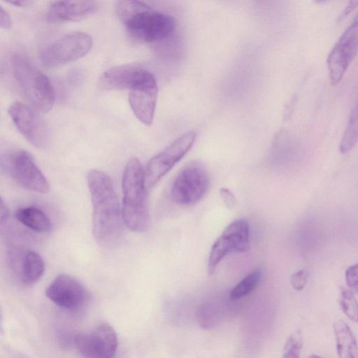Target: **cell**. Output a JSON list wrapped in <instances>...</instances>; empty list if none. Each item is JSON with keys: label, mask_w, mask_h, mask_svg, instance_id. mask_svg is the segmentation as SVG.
Masks as SVG:
<instances>
[{"label": "cell", "mask_w": 358, "mask_h": 358, "mask_svg": "<svg viewBox=\"0 0 358 358\" xmlns=\"http://www.w3.org/2000/svg\"><path fill=\"white\" fill-rule=\"evenodd\" d=\"M92 206V231L96 241L107 245L120 236L124 223L122 207L110 177L99 170L87 174Z\"/></svg>", "instance_id": "6da1fadb"}, {"label": "cell", "mask_w": 358, "mask_h": 358, "mask_svg": "<svg viewBox=\"0 0 358 358\" xmlns=\"http://www.w3.org/2000/svg\"><path fill=\"white\" fill-rule=\"evenodd\" d=\"M117 15L136 38L149 43L169 39L176 29V19L153 10L139 0H119Z\"/></svg>", "instance_id": "7a4b0ae2"}, {"label": "cell", "mask_w": 358, "mask_h": 358, "mask_svg": "<svg viewBox=\"0 0 358 358\" xmlns=\"http://www.w3.org/2000/svg\"><path fill=\"white\" fill-rule=\"evenodd\" d=\"M145 174L139 160L127 162L122 176V211L124 224L131 231L143 232L150 224L149 205Z\"/></svg>", "instance_id": "3957f363"}, {"label": "cell", "mask_w": 358, "mask_h": 358, "mask_svg": "<svg viewBox=\"0 0 358 358\" xmlns=\"http://www.w3.org/2000/svg\"><path fill=\"white\" fill-rule=\"evenodd\" d=\"M11 66L13 76L30 104L38 111H50L55 96L54 87L47 76L21 54L12 56Z\"/></svg>", "instance_id": "277c9868"}, {"label": "cell", "mask_w": 358, "mask_h": 358, "mask_svg": "<svg viewBox=\"0 0 358 358\" xmlns=\"http://www.w3.org/2000/svg\"><path fill=\"white\" fill-rule=\"evenodd\" d=\"M92 46V38L87 34L71 33L44 47L39 54V59L44 66L52 68L83 57Z\"/></svg>", "instance_id": "5b68a950"}, {"label": "cell", "mask_w": 358, "mask_h": 358, "mask_svg": "<svg viewBox=\"0 0 358 358\" xmlns=\"http://www.w3.org/2000/svg\"><path fill=\"white\" fill-rule=\"evenodd\" d=\"M358 52V13L331 50L327 64L332 85L343 78Z\"/></svg>", "instance_id": "8992f818"}, {"label": "cell", "mask_w": 358, "mask_h": 358, "mask_svg": "<svg viewBox=\"0 0 358 358\" xmlns=\"http://www.w3.org/2000/svg\"><path fill=\"white\" fill-rule=\"evenodd\" d=\"M196 136L194 131L184 134L148 162L144 170L147 188L154 186L185 155L194 144Z\"/></svg>", "instance_id": "52a82bcc"}, {"label": "cell", "mask_w": 358, "mask_h": 358, "mask_svg": "<svg viewBox=\"0 0 358 358\" xmlns=\"http://www.w3.org/2000/svg\"><path fill=\"white\" fill-rule=\"evenodd\" d=\"M209 187L207 172L201 166L192 164L184 168L174 179L171 187V199L180 205L198 202Z\"/></svg>", "instance_id": "ba28073f"}, {"label": "cell", "mask_w": 358, "mask_h": 358, "mask_svg": "<svg viewBox=\"0 0 358 358\" xmlns=\"http://www.w3.org/2000/svg\"><path fill=\"white\" fill-rule=\"evenodd\" d=\"M73 342L81 356L91 358L113 357L118 345L117 334L107 322L101 323L91 332L77 334Z\"/></svg>", "instance_id": "9c48e42d"}, {"label": "cell", "mask_w": 358, "mask_h": 358, "mask_svg": "<svg viewBox=\"0 0 358 358\" xmlns=\"http://www.w3.org/2000/svg\"><path fill=\"white\" fill-rule=\"evenodd\" d=\"M250 227L248 222L238 220L229 224L213 243L209 254L208 273L213 274L222 259L229 253L245 252L249 249Z\"/></svg>", "instance_id": "30bf717a"}, {"label": "cell", "mask_w": 358, "mask_h": 358, "mask_svg": "<svg viewBox=\"0 0 358 358\" xmlns=\"http://www.w3.org/2000/svg\"><path fill=\"white\" fill-rule=\"evenodd\" d=\"M4 166L21 187L37 193L48 192V180L27 152L20 150L12 152L6 157Z\"/></svg>", "instance_id": "8fae6325"}, {"label": "cell", "mask_w": 358, "mask_h": 358, "mask_svg": "<svg viewBox=\"0 0 358 358\" xmlns=\"http://www.w3.org/2000/svg\"><path fill=\"white\" fill-rule=\"evenodd\" d=\"M129 90V102L134 114L144 124L151 125L158 96L155 76L145 69Z\"/></svg>", "instance_id": "7c38bea8"}, {"label": "cell", "mask_w": 358, "mask_h": 358, "mask_svg": "<svg viewBox=\"0 0 358 358\" xmlns=\"http://www.w3.org/2000/svg\"><path fill=\"white\" fill-rule=\"evenodd\" d=\"M46 296L66 310L79 311L87 304L89 293L76 278L68 274H59L49 284Z\"/></svg>", "instance_id": "4fadbf2b"}, {"label": "cell", "mask_w": 358, "mask_h": 358, "mask_svg": "<svg viewBox=\"0 0 358 358\" xmlns=\"http://www.w3.org/2000/svg\"><path fill=\"white\" fill-rule=\"evenodd\" d=\"M8 113L18 131L27 141L37 148L47 147L50 140L49 129L36 110L15 101L10 104Z\"/></svg>", "instance_id": "5bb4252c"}, {"label": "cell", "mask_w": 358, "mask_h": 358, "mask_svg": "<svg viewBox=\"0 0 358 358\" xmlns=\"http://www.w3.org/2000/svg\"><path fill=\"white\" fill-rule=\"evenodd\" d=\"M97 6L95 0H58L49 8L46 19L50 23L78 21L93 14Z\"/></svg>", "instance_id": "9a60e30c"}, {"label": "cell", "mask_w": 358, "mask_h": 358, "mask_svg": "<svg viewBox=\"0 0 358 358\" xmlns=\"http://www.w3.org/2000/svg\"><path fill=\"white\" fill-rule=\"evenodd\" d=\"M12 252L10 264L19 280L27 285L36 282L45 271L44 261L40 255L30 250Z\"/></svg>", "instance_id": "2e32d148"}, {"label": "cell", "mask_w": 358, "mask_h": 358, "mask_svg": "<svg viewBox=\"0 0 358 358\" xmlns=\"http://www.w3.org/2000/svg\"><path fill=\"white\" fill-rule=\"evenodd\" d=\"M145 69L131 65H120L103 72L98 86L103 90H129L137 81Z\"/></svg>", "instance_id": "e0dca14e"}, {"label": "cell", "mask_w": 358, "mask_h": 358, "mask_svg": "<svg viewBox=\"0 0 358 358\" xmlns=\"http://www.w3.org/2000/svg\"><path fill=\"white\" fill-rule=\"evenodd\" d=\"M336 341V350L341 358L358 357V345L350 327L343 321L338 320L334 324Z\"/></svg>", "instance_id": "ac0fdd59"}, {"label": "cell", "mask_w": 358, "mask_h": 358, "mask_svg": "<svg viewBox=\"0 0 358 358\" xmlns=\"http://www.w3.org/2000/svg\"><path fill=\"white\" fill-rule=\"evenodd\" d=\"M16 219L27 228L39 233L51 230L52 224L48 216L36 207H26L15 212Z\"/></svg>", "instance_id": "d6986e66"}, {"label": "cell", "mask_w": 358, "mask_h": 358, "mask_svg": "<svg viewBox=\"0 0 358 358\" xmlns=\"http://www.w3.org/2000/svg\"><path fill=\"white\" fill-rule=\"evenodd\" d=\"M358 142V99L352 108L343 134L341 139L339 150L341 153H349Z\"/></svg>", "instance_id": "ffe728a7"}, {"label": "cell", "mask_w": 358, "mask_h": 358, "mask_svg": "<svg viewBox=\"0 0 358 358\" xmlns=\"http://www.w3.org/2000/svg\"><path fill=\"white\" fill-rule=\"evenodd\" d=\"M262 273L255 270L243 278L231 291L229 297L231 301L241 299L251 293L258 286Z\"/></svg>", "instance_id": "44dd1931"}, {"label": "cell", "mask_w": 358, "mask_h": 358, "mask_svg": "<svg viewBox=\"0 0 358 358\" xmlns=\"http://www.w3.org/2000/svg\"><path fill=\"white\" fill-rule=\"evenodd\" d=\"M339 304L343 312L350 320L358 322V301L348 289H341Z\"/></svg>", "instance_id": "7402d4cb"}, {"label": "cell", "mask_w": 358, "mask_h": 358, "mask_svg": "<svg viewBox=\"0 0 358 358\" xmlns=\"http://www.w3.org/2000/svg\"><path fill=\"white\" fill-rule=\"evenodd\" d=\"M303 343V336L299 331H296L292 334L285 343L283 350V357H299L302 350Z\"/></svg>", "instance_id": "603a6c76"}, {"label": "cell", "mask_w": 358, "mask_h": 358, "mask_svg": "<svg viewBox=\"0 0 358 358\" xmlns=\"http://www.w3.org/2000/svg\"><path fill=\"white\" fill-rule=\"evenodd\" d=\"M308 279V272L306 269H301L294 273L290 278V282L292 287L301 291L306 286Z\"/></svg>", "instance_id": "cb8c5ba5"}, {"label": "cell", "mask_w": 358, "mask_h": 358, "mask_svg": "<svg viewBox=\"0 0 358 358\" xmlns=\"http://www.w3.org/2000/svg\"><path fill=\"white\" fill-rule=\"evenodd\" d=\"M345 277L348 286L351 289L358 292V264L348 267Z\"/></svg>", "instance_id": "d4e9b609"}, {"label": "cell", "mask_w": 358, "mask_h": 358, "mask_svg": "<svg viewBox=\"0 0 358 358\" xmlns=\"http://www.w3.org/2000/svg\"><path fill=\"white\" fill-rule=\"evenodd\" d=\"M220 192L226 206L230 209L233 208L236 203V199L234 194L224 187L220 189Z\"/></svg>", "instance_id": "484cf974"}, {"label": "cell", "mask_w": 358, "mask_h": 358, "mask_svg": "<svg viewBox=\"0 0 358 358\" xmlns=\"http://www.w3.org/2000/svg\"><path fill=\"white\" fill-rule=\"evenodd\" d=\"M358 0H350L338 17V22H341L345 20L357 7Z\"/></svg>", "instance_id": "4316f807"}, {"label": "cell", "mask_w": 358, "mask_h": 358, "mask_svg": "<svg viewBox=\"0 0 358 358\" xmlns=\"http://www.w3.org/2000/svg\"><path fill=\"white\" fill-rule=\"evenodd\" d=\"M0 26L2 29H9L12 26V20L9 14L1 7L0 15Z\"/></svg>", "instance_id": "83f0119b"}, {"label": "cell", "mask_w": 358, "mask_h": 358, "mask_svg": "<svg viewBox=\"0 0 358 358\" xmlns=\"http://www.w3.org/2000/svg\"><path fill=\"white\" fill-rule=\"evenodd\" d=\"M8 209L4 203L3 200L1 199V204H0V222L1 225L3 224V222L6 221L8 217Z\"/></svg>", "instance_id": "f1b7e54d"}, {"label": "cell", "mask_w": 358, "mask_h": 358, "mask_svg": "<svg viewBox=\"0 0 358 358\" xmlns=\"http://www.w3.org/2000/svg\"><path fill=\"white\" fill-rule=\"evenodd\" d=\"M12 5H14L15 6H27L30 5L34 0H3Z\"/></svg>", "instance_id": "f546056e"}, {"label": "cell", "mask_w": 358, "mask_h": 358, "mask_svg": "<svg viewBox=\"0 0 358 358\" xmlns=\"http://www.w3.org/2000/svg\"><path fill=\"white\" fill-rule=\"evenodd\" d=\"M313 1L317 3H322V2L326 1L327 0H313Z\"/></svg>", "instance_id": "4dcf8cb0"}]
</instances>
